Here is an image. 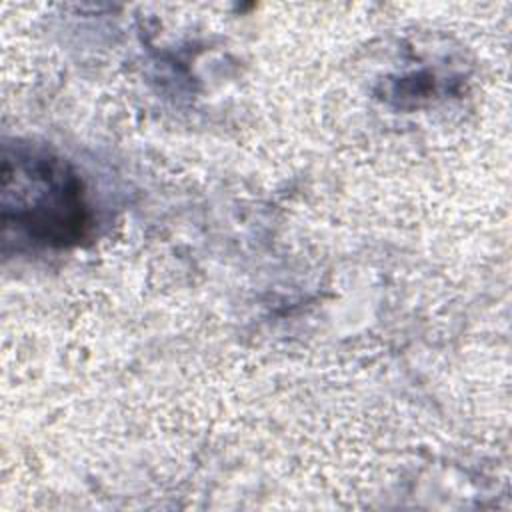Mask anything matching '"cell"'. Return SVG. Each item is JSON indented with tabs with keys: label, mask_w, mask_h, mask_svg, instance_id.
<instances>
[{
	"label": "cell",
	"mask_w": 512,
	"mask_h": 512,
	"mask_svg": "<svg viewBox=\"0 0 512 512\" xmlns=\"http://www.w3.org/2000/svg\"><path fill=\"white\" fill-rule=\"evenodd\" d=\"M2 216L36 242L66 246L88 228L82 182L60 158L16 148L4 154Z\"/></svg>",
	"instance_id": "1"
}]
</instances>
